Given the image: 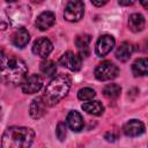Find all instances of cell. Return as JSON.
Returning a JSON list of instances; mask_svg holds the SVG:
<instances>
[{
    "instance_id": "cell-10",
    "label": "cell",
    "mask_w": 148,
    "mask_h": 148,
    "mask_svg": "<svg viewBox=\"0 0 148 148\" xmlns=\"http://www.w3.org/2000/svg\"><path fill=\"white\" fill-rule=\"evenodd\" d=\"M15 8V12H13L12 8H8V10L6 12L8 17V25L10 23H22L27 20V15L29 16V7L24 5H17Z\"/></svg>"
},
{
    "instance_id": "cell-8",
    "label": "cell",
    "mask_w": 148,
    "mask_h": 148,
    "mask_svg": "<svg viewBox=\"0 0 148 148\" xmlns=\"http://www.w3.org/2000/svg\"><path fill=\"white\" fill-rule=\"evenodd\" d=\"M59 64L62 65L64 67H67V68L71 69V71L76 72V71H79V69L81 68L82 59H81L80 56L75 54L74 52L68 51V52H65V53L60 57Z\"/></svg>"
},
{
    "instance_id": "cell-18",
    "label": "cell",
    "mask_w": 148,
    "mask_h": 148,
    "mask_svg": "<svg viewBox=\"0 0 148 148\" xmlns=\"http://www.w3.org/2000/svg\"><path fill=\"white\" fill-rule=\"evenodd\" d=\"M90 42H91V37H90V35H87V34L79 35L75 38V45L79 49L81 57H88V54H89L88 46H89Z\"/></svg>"
},
{
    "instance_id": "cell-17",
    "label": "cell",
    "mask_w": 148,
    "mask_h": 148,
    "mask_svg": "<svg viewBox=\"0 0 148 148\" xmlns=\"http://www.w3.org/2000/svg\"><path fill=\"white\" fill-rule=\"evenodd\" d=\"M145 23H146L145 22V17L139 13L131 14L130 17H128V28L133 32L142 31L143 28H145Z\"/></svg>"
},
{
    "instance_id": "cell-20",
    "label": "cell",
    "mask_w": 148,
    "mask_h": 148,
    "mask_svg": "<svg viewBox=\"0 0 148 148\" xmlns=\"http://www.w3.org/2000/svg\"><path fill=\"white\" fill-rule=\"evenodd\" d=\"M82 109L87 113L94 114V116H99L104 111V106L99 101H92V102L84 103V104H82Z\"/></svg>"
},
{
    "instance_id": "cell-21",
    "label": "cell",
    "mask_w": 148,
    "mask_h": 148,
    "mask_svg": "<svg viewBox=\"0 0 148 148\" xmlns=\"http://www.w3.org/2000/svg\"><path fill=\"white\" fill-rule=\"evenodd\" d=\"M121 92V87L117 83H109L103 88V94L108 98H117Z\"/></svg>"
},
{
    "instance_id": "cell-2",
    "label": "cell",
    "mask_w": 148,
    "mask_h": 148,
    "mask_svg": "<svg viewBox=\"0 0 148 148\" xmlns=\"http://www.w3.org/2000/svg\"><path fill=\"white\" fill-rule=\"evenodd\" d=\"M35 139V132L29 127L10 126L8 127L1 139L2 148H29Z\"/></svg>"
},
{
    "instance_id": "cell-19",
    "label": "cell",
    "mask_w": 148,
    "mask_h": 148,
    "mask_svg": "<svg viewBox=\"0 0 148 148\" xmlns=\"http://www.w3.org/2000/svg\"><path fill=\"white\" fill-rule=\"evenodd\" d=\"M132 72L135 76L148 75V58H140L135 60L132 66Z\"/></svg>"
},
{
    "instance_id": "cell-4",
    "label": "cell",
    "mask_w": 148,
    "mask_h": 148,
    "mask_svg": "<svg viewBox=\"0 0 148 148\" xmlns=\"http://www.w3.org/2000/svg\"><path fill=\"white\" fill-rule=\"evenodd\" d=\"M119 73L118 67L111 61H103L95 68V77L99 81H109L114 79Z\"/></svg>"
},
{
    "instance_id": "cell-1",
    "label": "cell",
    "mask_w": 148,
    "mask_h": 148,
    "mask_svg": "<svg viewBox=\"0 0 148 148\" xmlns=\"http://www.w3.org/2000/svg\"><path fill=\"white\" fill-rule=\"evenodd\" d=\"M28 73L27 64L14 56H1V77L3 82L13 86L22 84Z\"/></svg>"
},
{
    "instance_id": "cell-27",
    "label": "cell",
    "mask_w": 148,
    "mask_h": 148,
    "mask_svg": "<svg viewBox=\"0 0 148 148\" xmlns=\"http://www.w3.org/2000/svg\"><path fill=\"white\" fill-rule=\"evenodd\" d=\"M140 3H141V5H142L145 8H147V9H148V1H141Z\"/></svg>"
},
{
    "instance_id": "cell-6",
    "label": "cell",
    "mask_w": 148,
    "mask_h": 148,
    "mask_svg": "<svg viewBox=\"0 0 148 148\" xmlns=\"http://www.w3.org/2000/svg\"><path fill=\"white\" fill-rule=\"evenodd\" d=\"M43 87V77L39 74H31L25 77L21 84V89L24 94H35Z\"/></svg>"
},
{
    "instance_id": "cell-7",
    "label": "cell",
    "mask_w": 148,
    "mask_h": 148,
    "mask_svg": "<svg viewBox=\"0 0 148 148\" xmlns=\"http://www.w3.org/2000/svg\"><path fill=\"white\" fill-rule=\"evenodd\" d=\"M114 38L111 35H103L98 38L95 47V52L98 57H105L108 53L111 52V50L114 46Z\"/></svg>"
},
{
    "instance_id": "cell-9",
    "label": "cell",
    "mask_w": 148,
    "mask_h": 148,
    "mask_svg": "<svg viewBox=\"0 0 148 148\" xmlns=\"http://www.w3.org/2000/svg\"><path fill=\"white\" fill-rule=\"evenodd\" d=\"M52 50H53V45L51 40L46 37H40L36 39L32 45V52L40 58H46L52 52Z\"/></svg>"
},
{
    "instance_id": "cell-23",
    "label": "cell",
    "mask_w": 148,
    "mask_h": 148,
    "mask_svg": "<svg viewBox=\"0 0 148 148\" xmlns=\"http://www.w3.org/2000/svg\"><path fill=\"white\" fill-rule=\"evenodd\" d=\"M96 96V92L91 88H82L77 92V97L81 101H90Z\"/></svg>"
},
{
    "instance_id": "cell-14",
    "label": "cell",
    "mask_w": 148,
    "mask_h": 148,
    "mask_svg": "<svg viewBox=\"0 0 148 148\" xmlns=\"http://www.w3.org/2000/svg\"><path fill=\"white\" fill-rule=\"evenodd\" d=\"M30 40V35L25 28H18L12 37V43L20 49H23Z\"/></svg>"
},
{
    "instance_id": "cell-25",
    "label": "cell",
    "mask_w": 148,
    "mask_h": 148,
    "mask_svg": "<svg viewBox=\"0 0 148 148\" xmlns=\"http://www.w3.org/2000/svg\"><path fill=\"white\" fill-rule=\"evenodd\" d=\"M118 3H119L120 6H130V5H133L134 1H121V0H119Z\"/></svg>"
},
{
    "instance_id": "cell-11",
    "label": "cell",
    "mask_w": 148,
    "mask_h": 148,
    "mask_svg": "<svg viewBox=\"0 0 148 148\" xmlns=\"http://www.w3.org/2000/svg\"><path fill=\"white\" fill-rule=\"evenodd\" d=\"M46 103L43 98V96L36 97L32 99L30 108H29V113L34 119H39L46 113Z\"/></svg>"
},
{
    "instance_id": "cell-24",
    "label": "cell",
    "mask_w": 148,
    "mask_h": 148,
    "mask_svg": "<svg viewBox=\"0 0 148 148\" xmlns=\"http://www.w3.org/2000/svg\"><path fill=\"white\" fill-rule=\"evenodd\" d=\"M56 134H57V138H58L60 141H64V140H65L66 134H67V128H66V124H65V123L60 121V123L57 125Z\"/></svg>"
},
{
    "instance_id": "cell-16",
    "label": "cell",
    "mask_w": 148,
    "mask_h": 148,
    "mask_svg": "<svg viewBox=\"0 0 148 148\" xmlns=\"http://www.w3.org/2000/svg\"><path fill=\"white\" fill-rule=\"evenodd\" d=\"M133 50H134V47L130 42H123L116 50V58L123 62L127 61L130 59V57L132 56Z\"/></svg>"
},
{
    "instance_id": "cell-12",
    "label": "cell",
    "mask_w": 148,
    "mask_h": 148,
    "mask_svg": "<svg viewBox=\"0 0 148 148\" xmlns=\"http://www.w3.org/2000/svg\"><path fill=\"white\" fill-rule=\"evenodd\" d=\"M54 22H56V15H54V13L51 12V10H45V12L40 13L37 16V18H36V27L39 30L44 31V30L51 28L54 24Z\"/></svg>"
},
{
    "instance_id": "cell-15",
    "label": "cell",
    "mask_w": 148,
    "mask_h": 148,
    "mask_svg": "<svg viewBox=\"0 0 148 148\" xmlns=\"http://www.w3.org/2000/svg\"><path fill=\"white\" fill-rule=\"evenodd\" d=\"M67 124H68L69 128L74 132H80L84 126L83 118L77 111H71L67 114Z\"/></svg>"
},
{
    "instance_id": "cell-5",
    "label": "cell",
    "mask_w": 148,
    "mask_h": 148,
    "mask_svg": "<svg viewBox=\"0 0 148 148\" xmlns=\"http://www.w3.org/2000/svg\"><path fill=\"white\" fill-rule=\"evenodd\" d=\"M84 14V5L82 1H77V0H73L69 1L66 7H65V12H64V17L65 20L69 21V22H77L82 18Z\"/></svg>"
},
{
    "instance_id": "cell-22",
    "label": "cell",
    "mask_w": 148,
    "mask_h": 148,
    "mask_svg": "<svg viewBox=\"0 0 148 148\" xmlns=\"http://www.w3.org/2000/svg\"><path fill=\"white\" fill-rule=\"evenodd\" d=\"M40 72L46 76H52L57 72V65L52 60H45L40 64Z\"/></svg>"
},
{
    "instance_id": "cell-13",
    "label": "cell",
    "mask_w": 148,
    "mask_h": 148,
    "mask_svg": "<svg viewBox=\"0 0 148 148\" xmlns=\"http://www.w3.org/2000/svg\"><path fill=\"white\" fill-rule=\"evenodd\" d=\"M124 133L127 136H139L145 132V125L138 119H131L124 125Z\"/></svg>"
},
{
    "instance_id": "cell-3",
    "label": "cell",
    "mask_w": 148,
    "mask_h": 148,
    "mask_svg": "<svg viewBox=\"0 0 148 148\" xmlns=\"http://www.w3.org/2000/svg\"><path fill=\"white\" fill-rule=\"evenodd\" d=\"M69 88H71V77L67 74L56 75L46 86L43 98L47 105L50 106L56 105L68 94Z\"/></svg>"
},
{
    "instance_id": "cell-26",
    "label": "cell",
    "mask_w": 148,
    "mask_h": 148,
    "mask_svg": "<svg viewBox=\"0 0 148 148\" xmlns=\"http://www.w3.org/2000/svg\"><path fill=\"white\" fill-rule=\"evenodd\" d=\"M91 3H92L94 6H97V7H101V6H103V5H105V3H106V1H91Z\"/></svg>"
}]
</instances>
